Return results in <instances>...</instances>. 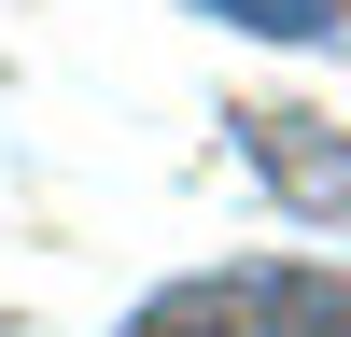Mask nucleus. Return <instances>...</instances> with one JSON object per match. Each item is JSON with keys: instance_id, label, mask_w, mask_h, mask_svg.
<instances>
[{"instance_id": "nucleus-1", "label": "nucleus", "mask_w": 351, "mask_h": 337, "mask_svg": "<svg viewBox=\"0 0 351 337\" xmlns=\"http://www.w3.org/2000/svg\"><path fill=\"white\" fill-rule=\"evenodd\" d=\"M127 337H351L337 267H197L127 309Z\"/></svg>"}, {"instance_id": "nucleus-2", "label": "nucleus", "mask_w": 351, "mask_h": 337, "mask_svg": "<svg viewBox=\"0 0 351 337\" xmlns=\"http://www.w3.org/2000/svg\"><path fill=\"white\" fill-rule=\"evenodd\" d=\"M239 155L267 168L295 211H324V225H351V140H324L309 112H239Z\"/></svg>"}]
</instances>
